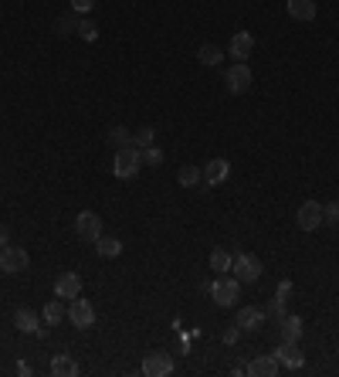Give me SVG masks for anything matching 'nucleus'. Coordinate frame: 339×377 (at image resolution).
I'll use <instances>...</instances> for the list:
<instances>
[{"instance_id": "3", "label": "nucleus", "mask_w": 339, "mask_h": 377, "mask_svg": "<svg viewBox=\"0 0 339 377\" xmlns=\"http://www.w3.org/2000/svg\"><path fill=\"white\" fill-rule=\"evenodd\" d=\"M231 272H234L238 283H258L265 269H261V259H254V255H248V252H238L234 262H231Z\"/></svg>"}, {"instance_id": "8", "label": "nucleus", "mask_w": 339, "mask_h": 377, "mask_svg": "<svg viewBox=\"0 0 339 377\" xmlns=\"http://www.w3.org/2000/svg\"><path fill=\"white\" fill-rule=\"evenodd\" d=\"M68 320L79 326V330H88V326H95V306L88 302V299H72V306H68Z\"/></svg>"}, {"instance_id": "22", "label": "nucleus", "mask_w": 339, "mask_h": 377, "mask_svg": "<svg viewBox=\"0 0 339 377\" xmlns=\"http://www.w3.org/2000/svg\"><path fill=\"white\" fill-rule=\"evenodd\" d=\"M176 181H180V187H197V184H204V170L193 167V164H187V167H180Z\"/></svg>"}, {"instance_id": "28", "label": "nucleus", "mask_w": 339, "mask_h": 377, "mask_svg": "<svg viewBox=\"0 0 339 377\" xmlns=\"http://www.w3.org/2000/svg\"><path fill=\"white\" fill-rule=\"evenodd\" d=\"M143 164H146V167H163V150L146 146V150H143Z\"/></svg>"}, {"instance_id": "9", "label": "nucleus", "mask_w": 339, "mask_h": 377, "mask_svg": "<svg viewBox=\"0 0 339 377\" xmlns=\"http://www.w3.org/2000/svg\"><path fill=\"white\" fill-rule=\"evenodd\" d=\"M254 51V34L252 31H238L234 38H231V44H228V55L234 58V62H248Z\"/></svg>"}, {"instance_id": "18", "label": "nucleus", "mask_w": 339, "mask_h": 377, "mask_svg": "<svg viewBox=\"0 0 339 377\" xmlns=\"http://www.w3.org/2000/svg\"><path fill=\"white\" fill-rule=\"evenodd\" d=\"M197 62L207 65V68H214V65L224 62V48H221V44H200V48H197Z\"/></svg>"}, {"instance_id": "27", "label": "nucleus", "mask_w": 339, "mask_h": 377, "mask_svg": "<svg viewBox=\"0 0 339 377\" xmlns=\"http://www.w3.org/2000/svg\"><path fill=\"white\" fill-rule=\"evenodd\" d=\"M55 31H58V34H72V31H79V17H75V14H62L58 24H55Z\"/></svg>"}, {"instance_id": "19", "label": "nucleus", "mask_w": 339, "mask_h": 377, "mask_svg": "<svg viewBox=\"0 0 339 377\" xmlns=\"http://www.w3.org/2000/svg\"><path fill=\"white\" fill-rule=\"evenodd\" d=\"M51 374L55 377H75L79 374V364H75L68 354H55V357H51Z\"/></svg>"}, {"instance_id": "17", "label": "nucleus", "mask_w": 339, "mask_h": 377, "mask_svg": "<svg viewBox=\"0 0 339 377\" xmlns=\"http://www.w3.org/2000/svg\"><path fill=\"white\" fill-rule=\"evenodd\" d=\"M288 17L295 21H316V0H288Z\"/></svg>"}, {"instance_id": "15", "label": "nucleus", "mask_w": 339, "mask_h": 377, "mask_svg": "<svg viewBox=\"0 0 339 377\" xmlns=\"http://www.w3.org/2000/svg\"><path fill=\"white\" fill-rule=\"evenodd\" d=\"M278 367H282V361H278L275 354H265V357H254L252 364H248V374L252 377H275L278 374Z\"/></svg>"}, {"instance_id": "11", "label": "nucleus", "mask_w": 339, "mask_h": 377, "mask_svg": "<svg viewBox=\"0 0 339 377\" xmlns=\"http://www.w3.org/2000/svg\"><path fill=\"white\" fill-rule=\"evenodd\" d=\"M275 357H278L288 371H302V367H306V354L299 350V343H285V340H282L278 350H275Z\"/></svg>"}, {"instance_id": "26", "label": "nucleus", "mask_w": 339, "mask_h": 377, "mask_svg": "<svg viewBox=\"0 0 339 377\" xmlns=\"http://www.w3.org/2000/svg\"><path fill=\"white\" fill-rule=\"evenodd\" d=\"M153 140H157V129H153V126H143V129L133 133V146H139V150L153 146Z\"/></svg>"}, {"instance_id": "25", "label": "nucleus", "mask_w": 339, "mask_h": 377, "mask_svg": "<svg viewBox=\"0 0 339 377\" xmlns=\"http://www.w3.org/2000/svg\"><path fill=\"white\" fill-rule=\"evenodd\" d=\"M109 143H112L116 150H119V146H129V143H133V133H129L126 126H112V129H109Z\"/></svg>"}, {"instance_id": "23", "label": "nucleus", "mask_w": 339, "mask_h": 377, "mask_svg": "<svg viewBox=\"0 0 339 377\" xmlns=\"http://www.w3.org/2000/svg\"><path fill=\"white\" fill-rule=\"evenodd\" d=\"M95 252H98L102 259H119V255H122V242H119V238H105V235H102V238L95 242Z\"/></svg>"}, {"instance_id": "14", "label": "nucleus", "mask_w": 339, "mask_h": 377, "mask_svg": "<svg viewBox=\"0 0 339 377\" xmlns=\"http://www.w3.org/2000/svg\"><path fill=\"white\" fill-rule=\"evenodd\" d=\"M143 374H146V377L173 374V361H170L167 354H150V357H143Z\"/></svg>"}, {"instance_id": "12", "label": "nucleus", "mask_w": 339, "mask_h": 377, "mask_svg": "<svg viewBox=\"0 0 339 377\" xmlns=\"http://www.w3.org/2000/svg\"><path fill=\"white\" fill-rule=\"evenodd\" d=\"M55 296H58V299H79V296H82V279H79L75 272H62V276L55 279Z\"/></svg>"}, {"instance_id": "2", "label": "nucleus", "mask_w": 339, "mask_h": 377, "mask_svg": "<svg viewBox=\"0 0 339 377\" xmlns=\"http://www.w3.org/2000/svg\"><path fill=\"white\" fill-rule=\"evenodd\" d=\"M238 292H241V283H238L234 276H228V272L211 283V299H214L221 309H231V306L238 302Z\"/></svg>"}, {"instance_id": "16", "label": "nucleus", "mask_w": 339, "mask_h": 377, "mask_svg": "<svg viewBox=\"0 0 339 377\" xmlns=\"http://www.w3.org/2000/svg\"><path fill=\"white\" fill-rule=\"evenodd\" d=\"M278 333H282L285 343H299L302 333H306V323L299 316H285V320H278Z\"/></svg>"}, {"instance_id": "1", "label": "nucleus", "mask_w": 339, "mask_h": 377, "mask_svg": "<svg viewBox=\"0 0 339 377\" xmlns=\"http://www.w3.org/2000/svg\"><path fill=\"white\" fill-rule=\"evenodd\" d=\"M139 167H143V150L139 146H119L116 150V160H112V174L119 177V181H129V177H136L139 174Z\"/></svg>"}, {"instance_id": "21", "label": "nucleus", "mask_w": 339, "mask_h": 377, "mask_svg": "<svg viewBox=\"0 0 339 377\" xmlns=\"http://www.w3.org/2000/svg\"><path fill=\"white\" fill-rule=\"evenodd\" d=\"M14 326H17L21 333H34V330H38V316H34V309L21 306V309L14 313Z\"/></svg>"}, {"instance_id": "10", "label": "nucleus", "mask_w": 339, "mask_h": 377, "mask_svg": "<svg viewBox=\"0 0 339 377\" xmlns=\"http://www.w3.org/2000/svg\"><path fill=\"white\" fill-rule=\"evenodd\" d=\"M234 323L241 326V333H258L261 323H265V309H258V306H241L238 316H234Z\"/></svg>"}, {"instance_id": "20", "label": "nucleus", "mask_w": 339, "mask_h": 377, "mask_svg": "<svg viewBox=\"0 0 339 377\" xmlns=\"http://www.w3.org/2000/svg\"><path fill=\"white\" fill-rule=\"evenodd\" d=\"M231 262H234V255H231L228 248H214V252H211V272L224 276V272H231Z\"/></svg>"}, {"instance_id": "30", "label": "nucleus", "mask_w": 339, "mask_h": 377, "mask_svg": "<svg viewBox=\"0 0 339 377\" xmlns=\"http://www.w3.org/2000/svg\"><path fill=\"white\" fill-rule=\"evenodd\" d=\"M79 38H82V41H95V38H98V27H95L92 21H79Z\"/></svg>"}, {"instance_id": "4", "label": "nucleus", "mask_w": 339, "mask_h": 377, "mask_svg": "<svg viewBox=\"0 0 339 377\" xmlns=\"http://www.w3.org/2000/svg\"><path fill=\"white\" fill-rule=\"evenodd\" d=\"M27 265H31V255L24 248H17V245H3L0 248V269L7 276H21V272H27Z\"/></svg>"}, {"instance_id": "5", "label": "nucleus", "mask_w": 339, "mask_h": 377, "mask_svg": "<svg viewBox=\"0 0 339 377\" xmlns=\"http://www.w3.org/2000/svg\"><path fill=\"white\" fill-rule=\"evenodd\" d=\"M224 86H228V92H234V95L252 92L254 79H252V68H248V62H234V65L228 68V75H224Z\"/></svg>"}, {"instance_id": "6", "label": "nucleus", "mask_w": 339, "mask_h": 377, "mask_svg": "<svg viewBox=\"0 0 339 377\" xmlns=\"http://www.w3.org/2000/svg\"><path fill=\"white\" fill-rule=\"evenodd\" d=\"M75 235L88 242V245H95L98 238H102V218L95 214V211H82L79 218H75Z\"/></svg>"}, {"instance_id": "35", "label": "nucleus", "mask_w": 339, "mask_h": 377, "mask_svg": "<svg viewBox=\"0 0 339 377\" xmlns=\"http://www.w3.org/2000/svg\"><path fill=\"white\" fill-rule=\"evenodd\" d=\"M3 245H10V228H7V224H0V248H3Z\"/></svg>"}, {"instance_id": "24", "label": "nucleus", "mask_w": 339, "mask_h": 377, "mask_svg": "<svg viewBox=\"0 0 339 377\" xmlns=\"http://www.w3.org/2000/svg\"><path fill=\"white\" fill-rule=\"evenodd\" d=\"M41 313H44V323H48V326H58V323L68 316V309L62 306V299H51V302H48Z\"/></svg>"}, {"instance_id": "7", "label": "nucleus", "mask_w": 339, "mask_h": 377, "mask_svg": "<svg viewBox=\"0 0 339 377\" xmlns=\"http://www.w3.org/2000/svg\"><path fill=\"white\" fill-rule=\"evenodd\" d=\"M323 221H326V218H323V204H319V200H306V204L295 211V224H299L302 231H316Z\"/></svg>"}, {"instance_id": "31", "label": "nucleus", "mask_w": 339, "mask_h": 377, "mask_svg": "<svg viewBox=\"0 0 339 377\" xmlns=\"http://www.w3.org/2000/svg\"><path fill=\"white\" fill-rule=\"evenodd\" d=\"M323 218H326L329 224H339V200H329V204H323Z\"/></svg>"}, {"instance_id": "32", "label": "nucleus", "mask_w": 339, "mask_h": 377, "mask_svg": "<svg viewBox=\"0 0 339 377\" xmlns=\"http://www.w3.org/2000/svg\"><path fill=\"white\" fill-rule=\"evenodd\" d=\"M292 279H282V283L275 285V299H282V302H288V296H292Z\"/></svg>"}, {"instance_id": "13", "label": "nucleus", "mask_w": 339, "mask_h": 377, "mask_svg": "<svg viewBox=\"0 0 339 377\" xmlns=\"http://www.w3.org/2000/svg\"><path fill=\"white\" fill-rule=\"evenodd\" d=\"M228 177H231V164L221 160V157L211 160V164L204 167V184H207V187H217V184H224Z\"/></svg>"}, {"instance_id": "34", "label": "nucleus", "mask_w": 339, "mask_h": 377, "mask_svg": "<svg viewBox=\"0 0 339 377\" xmlns=\"http://www.w3.org/2000/svg\"><path fill=\"white\" fill-rule=\"evenodd\" d=\"M92 7H95V0H72V10L75 14H88Z\"/></svg>"}, {"instance_id": "29", "label": "nucleus", "mask_w": 339, "mask_h": 377, "mask_svg": "<svg viewBox=\"0 0 339 377\" xmlns=\"http://www.w3.org/2000/svg\"><path fill=\"white\" fill-rule=\"evenodd\" d=\"M265 316H275V320H285L288 313H285V302L282 299H271L268 306H265Z\"/></svg>"}, {"instance_id": "33", "label": "nucleus", "mask_w": 339, "mask_h": 377, "mask_svg": "<svg viewBox=\"0 0 339 377\" xmlns=\"http://www.w3.org/2000/svg\"><path fill=\"white\" fill-rule=\"evenodd\" d=\"M238 337H241V326H238V323H234V326H228V330L221 333V340H224L228 347H231V343H238Z\"/></svg>"}]
</instances>
